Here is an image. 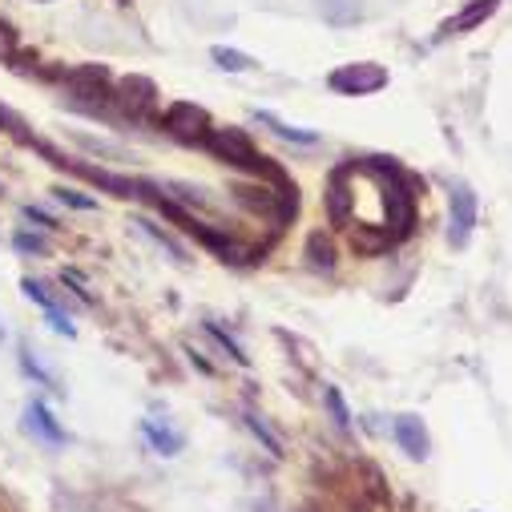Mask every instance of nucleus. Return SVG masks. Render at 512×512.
Listing matches in <instances>:
<instances>
[{"mask_svg": "<svg viewBox=\"0 0 512 512\" xmlns=\"http://www.w3.org/2000/svg\"><path fill=\"white\" fill-rule=\"evenodd\" d=\"M375 174L388 182V226H392V238L400 242V238H408L412 234V222H416V198H412V186H408V178L388 162H375Z\"/></svg>", "mask_w": 512, "mask_h": 512, "instance_id": "nucleus-1", "label": "nucleus"}, {"mask_svg": "<svg viewBox=\"0 0 512 512\" xmlns=\"http://www.w3.org/2000/svg\"><path fill=\"white\" fill-rule=\"evenodd\" d=\"M206 146L222 158V162H230V166H238V170H254L259 174L263 166H267V158L250 146V138L242 134V130H234V125H226V130H210L206 134Z\"/></svg>", "mask_w": 512, "mask_h": 512, "instance_id": "nucleus-2", "label": "nucleus"}, {"mask_svg": "<svg viewBox=\"0 0 512 512\" xmlns=\"http://www.w3.org/2000/svg\"><path fill=\"white\" fill-rule=\"evenodd\" d=\"M327 85H331L335 93H347V97H363V93H375V89H383V85H388V69H383V65H375V61L339 65V69L327 77Z\"/></svg>", "mask_w": 512, "mask_h": 512, "instance_id": "nucleus-3", "label": "nucleus"}, {"mask_svg": "<svg viewBox=\"0 0 512 512\" xmlns=\"http://www.w3.org/2000/svg\"><path fill=\"white\" fill-rule=\"evenodd\" d=\"M476 194L464 186V182H456L452 186V194H448V242L460 250V246H468V238H472V230H476Z\"/></svg>", "mask_w": 512, "mask_h": 512, "instance_id": "nucleus-4", "label": "nucleus"}, {"mask_svg": "<svg viewBox=\"0 0 512 512\" xmlns=\"http://www.w3.org/2000/svg\"><path fill=\"white\" fill-rule=\"evenodd\" d=\"M166 130H170L174 138H182V142H206L210 125H206V113H202L198 105H174V109L166 113Z\"/></svg>", "mask_w": 512, "mask_h": 512, "instance_id": "nucleus-5", "label": "nucleus"}, {"mask_svg": "<svg viewBox=\"0 0 512 512\" xmlns=\"http://www.w3.org/2000/svg\"><path fill=\"white\" fill-rule=\"evenodd\" d=\"M396 440H400V448H404L412 460H424V456L432 452V440H428V428H424L420 416H400V420H396Z\"/></svg>", "mask_w": 512, "mask_h": 512, "instance_id": "nucleus-6", "label": "nucleus"}, {"mask_svg": "<svg viewBox=\"0 0 512 512\" xmlns=\"http://www.w3.org/2000/svg\"><path fill=\"white\" fill-rule=\"evenodd\" d=\"M25 428L37 436V440H45V444H53V448H61L69 436H65V428L53 420V412L45 408V404H29V412H25Z\"/></svg>", "mask_w": 512, "mask_h": 512, "instance_id": "nucleus-7", "label": "nucleus"}, {"mask_svg": "<svg viewBox=\"0 0 512 512\" xmlns=\"http://www.w3.org/2000/svg\"><path fill=\"white\" fill-rule=\"evenodd\" d=\"M142 436L150 440V448L158 452V456H178L182 448H186V436L178 432V428H170L166 420L158 424V420H142Z\"/></svg>", "mask_w": 512, "mask_h": 512, "instance_id": "nucleus-8", "label": "nucleus"}, {"mask_svg": "<svg viewBox=\"0 0 512 512\" xmlns=\"http://www.w3.org/2000/svg\"><path fill=\"white\" fill-rule=\"evenodd\" d=\"M319 13L331 29H347V25H359L363 21V5L359 0H319Z\"/></svg>", "mask_w": 512, "mask_h": 512, "instance_id": "nucleus-9", "label": "nucleus"}, {"mask_svg": "<svg viewBox=\"0 0 512 512\" xmlns=\"http://www.w3.org/2000/svg\"><path fill=\"white\" fill-rule=\"evenodd\" d=\"M492 13H496V0H476V5H468L456 21H448V29H444V33H468V29L484 25Z\"/></svg>", "mask_w": 512, "mask_h": 512, "instance_id": "nucleus-10", "label": "nucleus"}, {"mask_svg": "<svg viewBox=\"0 0 512 512\" xmlns=\"http://www.w3.org/2000/svg\"><path fill=\"white\" fill-rule=\"evenodd\" d=\"M259 121H263V125H271V130H275L283 142H295V146H315V142H319V134H311V130H295V125L279 121L275 113H259Z\"/></svg>", "mask_w": 512, "mask_h": 512, "instance_id": "nucleus-11", "label": "nucleus"}, {"mask_svg": "<svg viewBox=\"0 0 512 512\" xmlns=\"http://www.w3.org/2000/svg\"><path fill=\"white\" fill-rule=\"evenodd\" d=\"M210 57H214L218 69H226V73H246V69H254V61H250L246 53H238V49H222V45H214Z\"/></svg>", "mask_w": 512, "mask_h": 512, "instance_id": "nucleus-12", "label": "nucleus"}, {"mask_svg": "<svg viewBox=\"0 0 512 512\" xmlns=\"http://www.w3.org/2000/svg\"><path fill=\"white\" fill-rule=\"evenodd\" d=\"M307 250H311V267H319V271H331V267H335V254H331V242H327V238L315 234Z\"/></svg>", "mask_w": 512, "mask_h": 512, "instance_id": "nucleus-13", "label": "nucleus"}, {"mask_svg": "<svg viewBox=\"0 0 512 512\" xmlns=\"http://www.w3.org/2000/svg\"><path fill=\"white\" fill-rule=\"evenodd\" d=\"M246 424H250V432H254V436H259V440L267 444V452H271V456H283V444H279V440L267 432V424H263L259 416H246Z\"/></svg>", "mask_w": 512, "mask_h": 512, "instance_id": "nucleus-14", "label": "nucleus"}, {"mask_svg": "<svg viewBox=\"0 0 512 512\" xmlns=\"http://www.w3.org/2000/svg\"><path fill=\"white\" fill-rule=\"evenodd\" d=\"M13 242H17V250H25V254H45V250H49V242H45L41 234H17Z\"/></svg>", "mask_w": 512, "mask_h": 512, "instance_id": "nucleus-15", "label": "nucleus"}, {"mask_svg": "<svg viewBox=\"0 0 512 512\" xmlns=\"http://www.w3.org/2000/svg\"><path fill=\"white\" fill-rule=\"evenodd\" d=\"M327 404H331V412H335V424H339V428H351V416H347V408H343V400H339L335 388L327 392Z\"/></svg>", "mask_w": 512, "mask_h": 512, "instance_id": "nucleus-16", "label": "nucleus"}, {"mask_svg": "<svg viewBox=\"0 0 512 512\" xmlns=\"http://www.w3.org/2000/svg\"><path fill=\"white\" fill-rule=\"evenodd\" d=\"M45 315H49V327H53L57 335H73V323H69V315H61L57 307H49Z\"/></svg>", "mask_w": 512, "mask_h": 512, "instance_id": "nucleus-17", "label": "nucleus"}, {"mask_svg": "<svg viewBox=\"0 0 512 512\" xmlns=\"http://www.w3.org/2000/svg\"><path fill=\"white\" fill-rule=\"evenodd\" d=\"M57 198H61V202H69V206H77V210H93V206H97L93 198H81L77 190H57Z\"/></svg>", "mask_w": 512, "mask_h": 512, "instance_id": "nucleus-18", "label": "nucleus"}, {"mask_svg": "<svg viewBox=\"0 0 512 512\" xmlns=\"http://www.w3.org/2000/svg\"><path fill=\"white\" fill-rule=\"evenodd\" d=\"M0 339H5V327H0Z\"/></svg>", "mask_w": 512, "mask_h": 512, "instance_id": "nucleus-19", "label": "nucleus"}]
</instances>
